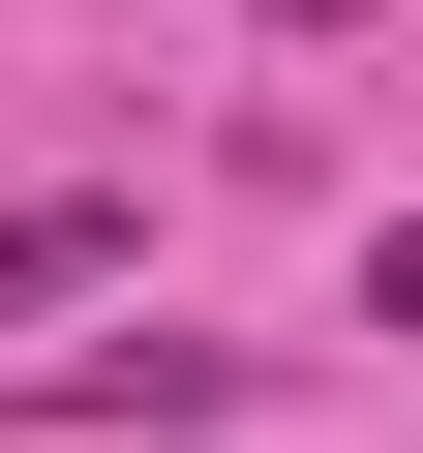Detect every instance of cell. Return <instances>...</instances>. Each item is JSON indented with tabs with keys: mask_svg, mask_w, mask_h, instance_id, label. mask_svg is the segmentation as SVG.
I'll return each mask as SVG.
<instances>
[{
	"mask_svg": "<svg viewBox=\"0 0 423 453\" xmlns=\"http://www.w3.org/2000/svg\"><path fill=\"white\" fill-rule=\"evenodd\" d=\"M121 273H151L121 181H31V211H0V333H31V303H121Z\"/></svg>",
	"mask_w": 423,
	"mask_h": 453,
	"instance_id": "cell-1",
	"label": "cell"
},
{
	"mask_svg": "<svg viewBox=\"0 0 423 453\" xmlns=\"http://www.w3.org/2000/svg\"><path fill=\"white\" fill-rule=\"evenodd\" d=\"M212 393H242V363H212V333H91V363H61L31 423H212Z\"/></svg>",
	"mask_w": 423,
	"mask_h": 453,
	"instance_id": "cell-2",
	"label": "cell"
},
{
	"mask_svg": "<svg viewBox=\"0 0 423 453\" xmlns=\"http://www.w3.org/2000/svg\"><path fill=\"white\" fill-rule=\"evenodd\" d=\"M363 333H423V211H393V242H363Z\"/></svg>",
	"mask_w": 423,
	"mask_h": 453,
	"instance_id": "cell-3",
	"label": "cell"
},
{
	"mask_svg": "<svg viewBox=\"0 0 423 453\" xmlns=\"http://www.w3.org/2000/svg\"><path fill=\"white\" fill-rule=\"evenodd\" d=\"M273 31H363V0H273Z\"/></svg>",
	"mask_w": 423,
	"mask_h": 453,
	"instance_id": "cell-4",
	"label": "cell"
}]
</instances>
